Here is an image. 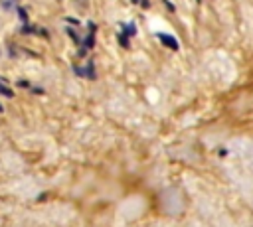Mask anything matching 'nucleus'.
Masks as SVG:
<instances>
[{
	"label": "nucleus",
	"mask_w": 253,
	"mask_h": 227,
	"mask_svg": "<svg viewBox=\"0 0 253 227\" xmlns=\"http://www.w3.org/2000/svg\"><path fill=\"white\" fill-rule=\"evenodd\" d=\"M0 8L8 14V12H14L18 8V0H0Z\"/></svg>",
	"instance_id": "f257e3e1"
},
{
	"label": "nucleus",
	"mask_w": 253,
	"mask_h": 227,
	"mask_svg": "<svg viewBox=\"0 0 253 227\" xmlns=\"http://www.w3.org/2000/svg\"><path fill=\"white\" fill-rule=\"evenodd\" d=\"M0 59H2V49H0Z\"/></svg>",
	"instance_id": "f03ea898"
}]
</instances>
